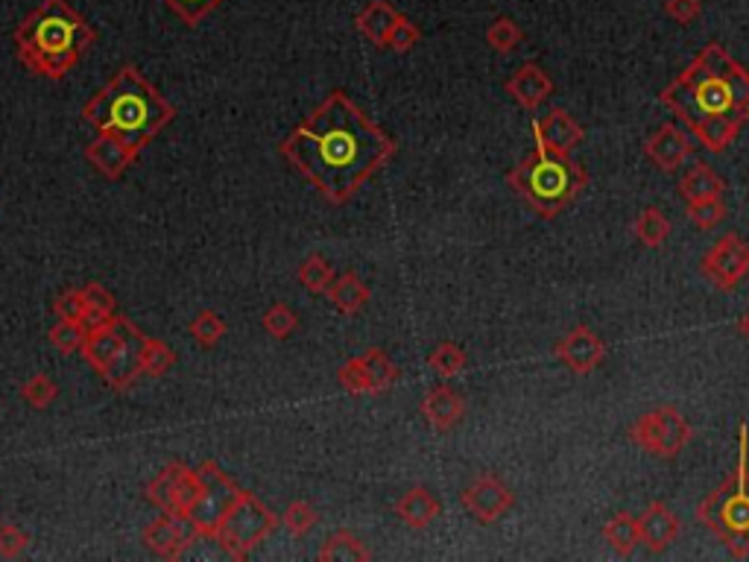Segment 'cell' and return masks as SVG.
<instances>
[{
	"label": "cell",
	"instance_id": "277c9868",
	"mask_svg": "<svg viewBox=\"0 0 749 562\" xmlns=\"http://www.w3.org/2000/svg\"><path fill=\"white\" fill-rule=\"evenodd\" d=\"M12 41L29 74L62 83L97 41V29L67 0H41L15 27Z\"/></svg>",
	"mask_w": 749,
	"mask_h": 562
},
{
	"label": "cell",
	"instance_id": "2e32d148",
	"mask_svg": "<svg viewBox=\"0 0 749 562\" xmlns=\"http://www.w3.org/2000/svg\"><path fill=\"white\" fill-rule=\"evenodd\" d=\"M86 159L100 176L117 182L138 159H141V150H135L133 143L117 138V135L100 133L95 141L86 147Z\"/></svg>",
	"mask_w": 749,
	"mask_h": 562
},
{
	"label": "cell",
	"instance_id": "ee69618b",
	"mask_svg": "<svg viewBox=\"0 0 749 562\" xmlns=\"http://www.w3.org/2000/svg\"><path fill=\"white\" fill-rule=\"evenodd\" d=\"M53 314L59 320H86V299H83V290L79 287H67L53 299Z\"/></svg>",
	"mask_w": 749,
	"mask_h": 562
},
{
	"label": "cell",
	"instance_id": "f35d334b",
	"mask_svg": "<svg viewBox=\"0 0 749 562\" xmlns=\"http://www.w3.org/2000/svg\"><path fill=\"white\" fill-rule=\"evenodd\" d=\"M164 7L176 15L179 21H185L188 27H197L200 21H205L214 10H220L226 0H162Z\"/></svg>",
	"mask_w": 749,
	"mask_h": 562
},
{
	"label": "cell",
	"instance_id": "4dcf8cb0",
	"mask_svg": "<svg viewBox=\"0 0 749 562\" xmlns=\"http://www.w3.org/2000/svg\"><path fill=\"white\" fill-rule=\"evenodd\" d=\"M667 235H671V220L664 217L662 209L650 205V209H645L636 217V238L638 243H645L647 249L662 247L664 240H667Z\"/></svg>",
	"mask_w": 749,
	"mask_h": 562
},
{
	"label": "cell",
	"instance_id": "8d00e7d4",
	"mask_svg": "<svg viewBox=\"0 0 749 562\" xmlns=\"http://www.w3.org/2000/svg\"><path fill=\"white\" fill-rule=\"evenodd\" d=\"M21 399L27 401L33 410H48L59 399V387L53 378L38 372V375H33V378L21 384Z\"/></svg>",
	"mask_w": 749,
	"mask_h": 562
},
{
	"label": "cell",
	"instance_id": "d6a6232c",
	"mask_svg": "<svg viewBox=\"0 0 749 562\" xmlns=\"http://www.w3.org/2000/svg\"><path fill=\"white\" fill-rule=\"evenodd\" d=\"M188 332H190V337L202 346V349H214V346L226 337L228 325H226V320H223L220 314H214V311H200V314L190 320Z\"/></svg>",
	"mask_w": 749,
	"mask_h": 562
},
{
	"label": "cell",
	"instance_id": "4316f807",
	"mask_svg": "<svg viewBox=\"0 0 749 562\" xmlns=\"http://www.w3.org/2000/svg\"><path fill=\"white\" fill-rule=\"evenodd\" d=\"M603 539L612 545V551L621 553V557H629L641 545V527H638V519L629 513L612 515L603 527Z\"/></svg>",
	"mask_w": 749,
	"mask_h": 562
},
{
	"label": "cell",
	"instance_id": "bcb514c9",
	"mask_svg": "<svg viewBox=\"0 0 749 562\" xmlns=\"http://www.w3.org/2000/svg\"><path fill=\"white\" fill-rule=\"evenodd\" d=\"M664 15L676 24H691L702 15V0H664Z\"/></svg>",
	"mask_w": 749,
	"mask_h": 562
},
{
	"label": "cell",
	"instance_id": "3957f363",
	"mask_svg": "<svg viewBox=\"0 0 749 562\" xmlns=\"http://www.w3.org/2000/svg\"><path fill=\"white\" fill-rule=\"evenodd\" d=\"M83 121L97 133H112L141 150L176 121V105L162 97L135 65L117 67L109 83L83 105Z\"/></svg>",
	"mask_w": 749,
	"mask_h": 562
},
{
	"label": "cell",
	"instance_id": "1f68e13d",
	"mask_svg": "<svg viewBox=\"0 0 749 562\" xmlns=\"http://www.w3.org/2000/svg\"><path fill=\"white\" fill-rule=\"evenodd\" d=\"M299 285L308 290V294H325L328 287H332V282H334V267L325 261L323 255H308L299 264Z\"/></svg>",
	"mask_w": 749,
	"mask_h": 562
},
{
	"label": "cell",
	"instance_id": "d4e9b609",
	"mask_svg": "<svg viewBox=\"0 0 749 562\" xmlns=\"http://www.w3.org/2000/svg\"><path fill=\"white\" fill-rule=\"evenodd\" d=\"M726 185L717 173L709 167V164H694L691 171L685 173L679 179V193H683L685 202H697V200H709V197H723Z\"/></svg>",
	"mask_w": 749,
	"mask_h": 562
},
{
	"label": "cell",
	"instance_id": "52a82bcc",
	"mask_svg": "<svg viewBox=\"0 0 749 562\" xmlns=\"http://www.w3.org/2000/svg\"><path fill=\"white\" fill-rule=\"evenodd\" d=\"M147 334L124 314H114L109 323L88 328L79 354L112 390H133L143 375L141 352Z\"/></svg>",
	"mask_w": 749,
	"mask_h": 562
},
{
	"label": "cell",
	"instance_id": "7402d4cb",
	"mask_svg": "<svg viewBox=\"0 0 749 562\" xmlns=\"http://www.w3.org/2000/svg\"><path fill=\"white\" fill-rule=\"evenodd\" d=\"M439 510H442L439 498L434 496L430 489H425V486H413V489H408V492L399 498V504H396V515L401 519V524H408L410 530H425L427 524H434Z\"/></svg>",
	"mask_w": 749,
	"mask_h": 562
},
{
	"label": "cell",
	"instance_id": "6da1fadb",
	"mask_svg": "<svg viewBox=\"0 0 749 562\" xmlns=\"http://www.w3.org/2000/svg\"><path fill=\"white\" fill-rule=\"evenodd\" d=\"M396 150V141L340 88L278 143L282 159L332 205L349 202L380 167H387Z\"/></svg>",
	"mask_w": 749,
	"mask_h": 562
},
{
	"label": "cell",
	"instance_id": "ba28073f",
	"mask_svg": "<svg viewBox=\"0 0 749 562\" xmlns=\"http://www.w3.org/2000/svg\"><path fill=\"white\" fill-rule=\"evenodd\" d=\"M278 524H282V515H275L264 501H258V496L244 489L232 510L223 515L214 539L232 560H247L258 545L275 534Z\"/></svg>",
	"mask_w": 749,
	"mask_h": 562
},
{
	"label": "cell",
	"instance_id": "30bf717a",
	"mask_svg": "<svg viewBox=\"0 0 749 562\" xmlns=\"http://www.w3.org/2000/svg\"><path fill=\"white\" fill-rule=\"evenodd\" d=\"M629 437L638 448H645L656 458L671 460L676 454H683L685 446L694 439V428L688 425L683 413L676 408H656L645 416H638L629 428Z\"/></svg>",
	"mask_w": 749,
	"mask_h": 562
},
{
	"label": "cell",
	"instance_id": "484cf974",
	"mask_svg": "<svg viewBox=\"0 0 749 562\" xmlns=\"http://www.w3.org/2000/svg\"><path fill=\"white\" fill-rule=\"evenodd\" d=\"M320 560L323 562H366L372 560V551L349 530H337L320 548Z\"/></svg>",
	"mask_w": 749,
	"mask_h": 562
},
{
	"label": "cell",
	"instance_id": "ffe728a7",
	"mask_svg": "<svg viewBox=\"0 0 749 562\" xmlns=\"http://www.w3.org/2000/svg\"><path fill=\"white\" fill-rule=\"evenodd\" d=\"M638 527H641V542L653 553L667 551V548L676 542L679 530H683V524H679L674 510L667 504H662V501L647 507L645 515L638 519Z\"/></svg>",
	"mask_w": 749,
	"mask_h": 562
},
{
	"label": "cell",
	"instance_id": "7dc6e473",
	"mask_svg": "<svg viewBox=\"0 0 749 562\" xmlns=\"http://www.w3.org/2000/svg\"><path fill=\"white\" fill-rule=\"evenodd\" d=\"M738 328H740V332H744V337H747V340H749V311L744 316H740Z\"/></svg>",
	"mask_w": 749,
	"mask_h": 562
},
{
	"label": "cell",
	"instance_id": "603a6c76",
	"mask_svg": "<svg viewBox=\"0 0 749 562\" xmlns=\"http://www.w3.org/2000/svg\"><path fill=\"white\" fill-rule=\"evenodd\" d=\"M328 294V299H332V305L337 314L342 316H354L358 311H363V305L370 302V285L363 282L358 273H342V276H334L332 287L325 290Z\"/></svg>",
	"mask_w": 749,
	"mask_h": 562
},
{
	"label": "cell",
	"instance_id": "cb8c5ba5",
	"mask_svg": "<svg viewBox=\"0 0 749 562\" xmlns=\"http://www.w3.org/2000/svg\"><path fill=\"white\" fill-rule=\"evenodd\" d=\"M401 18V12L392 7V3H387V0H372L370 7L354 18V24H358V33H361L363 39L372 41L375 48H384L387 45V36L389 29L396 27V21Z\"/></svg>",
	"mask_w": 749,
	"mask_h": 562
},
{
	"label": "cell",
	"instance_id": "9a60e30c",
	"mask_svg": "<svg viewBox=\"0 0 749 562\" xmlns=\"http://www.w3.org/2000/svg\"><path fill=\"white\" fill-rule=\"evenodd\" d=\"M553 354L560 358L571 372L577 375H588L595 372L603 363V354H607V346L600 340L598 334L591 332L588 325H574L565 337H562Z\"/></svg>",
	"mask_w": 749,
	"mask_h": 562
},
{
	"label": "cell",
	"instance_id": "f546056e",
	"mask_svg": "<svg viewBox=\"0 0 749 562\" xmlns=\"http://www.w3.org/2000/svg\"><path fill=\"white\" fill-rule=\"evenodd\" d=\"M176 361H179V354L173 352V346H167L164 340H159V337H147V340H143V352H141L143 375H150V378H162V375H167V372L176 366Z\"/></svg>",
	"mask_w": 749,
	"mask_h": 562
},
{
	"label": "cell",
	"instance_id": "e575fe53",
	"mask_svg": "<svg viewBox=\"0 0 749 562\" xmlns=\"http://www.w3.org/2000/svg\"><path fill=\"white\" fill-rule=\"evenodd\" d=\"M427 366L439 372L442 378H454L457 372H463L469 366V354L463 352V346L439 344L434 352L427 354Z\"/></svg>",
	"mask_w": 749,
	"mask_h": 562
},
{
	"label": "cell",
	"instance_id": "d590c367",
	"mask_svg": "<svg viewBox=\"0 0 749 562\" xmlns=\"http://www.w3.org/2000/svg\"><path fill=\"white\" fill-rule=\"evenodd\" d=\"M261 325H264V332L270 334V337H275V340H287V337L299 328V316H296L294 308L285 305V302H275V305H270L264 311Z\"/></svg>",
	"mask_w": 749,
	"mask_h": 562
},
{
	"label": "cell",
	"instance_id": "f1b7e54d",
	"mask_svg": "<svg viewBox=\"0 0 749 562\" xmlns=\"http://www.w3.org/2000/svg\"><path fill=\"white\" fill-rule=\"evenodd\" d=\"M363 370H366V378L372 384V396H380L387 392L392 384L399 382V366L389 361V354L384 349H366L361 354Z\"/></svg>",
	"mask_w": 749,
	"mask_h": 562
},
{
	"label": "cell",
	"instance_id": "8992f818",
	"mask_svg": "<svg viewBox=\"0 0 749 562\" xmlns=\"http://www.w3.org/2000/svg\"><path fill=\"white\" fill-rule=\"evenodd\" d=\"M697 519L706 530H712L732 557H749V428L740 422L738 428V463L732 475L723 480L712 496L702 498Z\"/></svg>",
	"mask_w": 749,
	"mask_h": 562
},
{
	"label": "cell",
	"instance_id": "5b68a950",
	"mask_svg": "<svg viewBox=\"0 0 749 562\" xmlns=\"http://www.w3.org/2000/svg\"><path fill=\"white\" fill-rule=\"evenodd\" d=\"M533 143L536 150L507 173V182L515 197L527 202L539 217L553 220L586 191L588 173L583 164L571 162L569 155L553 153L539 141Z\"/></svg>",
	"mask_w": 749,
	"mask_h": 562
},
{
	"label": "cell",
	"instance_id": "f6af8a7d",
	"mask_svg": "<svg viewBox=\"0 0 749 562\" xmlns=\"http://www.w3.org/2000/svg\"><path fill=\"white\" fill-rule=\"evenodd\" d=\"M29 548V534H24L15 524L0 522V557L3 560H18Z\"/></svg>",
	"mask_w": 749,
	"mask_h": 562
},
{
	"label": "cell",
	"instance_id": "7c38bea8",
	"mask_svg": "<svg viewBox=\"0 0 749 562\" xmlns=\"http://www.w3.org/2000/svg\"><path fill=\"white\" fill-rule=\"evenodd\" d=\"M749 273V247L735 232L723 235L702 258V276L717 290H735Z\"/></svg>",
	"mask_w": 749,
	"mask_h": 562
},
{
	"label": "cell",
	"instance_id": "d6986e66",
	"mask_svg": "<svg viewBox=\"0 0 749 562\" xmlns=\"http://www.w3.org/2000/svg\"><path fill=\"white\" fill-rule=\"evenodd\" d=\"M507 95L522 105V109H527V112H536L553 95V79L536 62H524L507 79Z\"/></svg>",
	"mask_w": 749,
	"mask_h": 562
},
{
	"label": "cell",
	"instance_id": "7a4b0ae2",
	"mask_svg": "<svg viewBox=\"0 0 749 562\" xmlns=\"http://www.w3.org/2000/svg\"><path fill=\"white\" fill-rule=\"evenodd\" d=\"M659 100L709 153H726L749 121V71L726 48L706 45Z\"/></svg>",
	"mask_w": 749,
	"mask_h": 562
},
{
	"label": "cell",
	"instance_id": "74e56055",
	"mask_svg": "<svg viewBox=\"0 0 749 562\" xmlns=\"http://www.w3.org/2000/svg\"><path fill=\"white\" fill-rule=\"evenodd\" d=\"M524 39L522 27L512 18H495L486 29V45L495 50V53H512Z\"/></svg>",
	"mask_w": 749,
	"mask_h": 562
},
{
	"label": "cell",
	"instance_id": "5bb4252c",
	"mask_svg": "<svg viewBox=\"0 0 749 562\" xmlns=\"http://www.w3.org/2000/svg\"><path fill=\"white\" fill-rule=\"evenodd\" d=\"M460 501L480 524H495L498 519H503V513H510V507L515 504V496H512V489L503 484L501 477L492 475V472H484V475H477L472 484L465 486Z\"/></svg>",
	"mask_w": 749,
	"mask_h": 562
},
{
	"label": "cell",
	"instance_id": "836d02e7",
	"mask_svg": "<svg viewBox=\"0 0 749 562\" xmlns=\"http://www.w3.org/2000/svg\"><path fill=\"white\" fill-rule=\"evenodd\" d=\"M86 323H79V320H57V325L50 328L48 337L50 344L57 346L62 354H76L83 349V344H86Z\"/></svg>",
	"mask_w": 749,
	"mask_h": 562
},
{
	"label": "cell",
	"instance_id": "44dd1931",
	"mask_svg": "<svg viewBox=\"0 0 749 562\" xmlns=\"http://www.w3.org/2000/svg\"><path fill=\"white\" fill-rule=\"evenodd\" d=\"M465 401L451 387H434L422 401V416L434 430H451L463 420Z\"/></svg>",
	"mask_w": 749,
	"mask_h": 562
},
{
	"label": "cell",
	"instance_id": "9c48e42d",
	"mask_svg": "<svg viewBox=\"0 0 749 562\" xmlns=\"http://www.w3.org/2000/svg\"><path fill=\"white\" fill-rule=\"evenodd\" d=\"M197 472H200V496H197L194 507L188 510V519L194 522V527L200 530V536L214 539L220 522H223V515L232 510V504L238 501L244 489H240L214 460L200 463Z\"/></svg>",
	"mask_w": 749,
	"mask_h": 562
},
{
	"label": "cell",
	"instance_id": "b9f144b4",
	"mask_svg": "<svg viewBox=\"0 0 749 562\" xmlns=\"http://www.w3.org/2000/svg\"><path fill=\"white\" fill-rule=\"evenodd\" d=\"M337 382H340L342 390L351 392V396H372V384L370 378H366V370H363L361 354L342 363L340 372H337Z\"/></svg>",
	"mask_w": 749,
	"mask_h": 562
},
{
	"label": "cell",
	"instance_id": "60d3db41",
	"mask_svg": "<svg viewBox=\"0 0 749 562\" xmlns=\"http://www.w3.org/2000/svg\"><path fill=\"white\" fill-rule=\"evenodd\" d=\"M316 522H320V515H316V510H313L308 501H294V504H287L285 515H282V524L287 527V534L294 536H308L316 527Z\"/></svg>",
	"mask_w": 749,
	"mask_h": 562
},
{
	"label": "cell",
	"instance_id": "83f0119b",
	"mask_svg": "<svg viewBox=\"0 0 749 562\" xmlns=\"http://www.w3.org/2000/svg\"><path fill=\"white\" fill-rule=\"evenodd\" d=\"M83 290V299H86V328H97V325L109 323L114 314H117V302L114 296L109 294V287L100 285V282H88V285L79 287Z\"/></svg>",
	"mask_w": 749,
	"mask_h": 562
},
{
	"label": "cell",
	"instance_id": "e0dca14e",
	"mask_svg": "<svg viewBox=\"0 0 749 562\" xmlns=\"http://www.w3.org/2000/svg\"><path fill=\"white\" fill-rule=\"evenodd\" d=\"M586 138V129L565 112V109H550L533 121V141L545 143L548 150L560 155H571Z\"/></svg>",
	"mask_w": 749,
	"mask_h": 562
},
{
	"label": "cell",
	"instance_id": "7bdbcfd3",
	"mask_svg": "<svg viewBox=\"0 0 749 562\" xmlns=\"http://www.w3.org/2000/svg\"><path fill=\"white\" fill-rule=\"evenodd\" d=\"M419 41H422V29H419L413 21L401 15V18L396 21V27L389 29L387 45H384V48H389L392 53H410Z\"/></svg>",
	"mask_w": 749,
	"mask_h": 562
},
{
	"label": "cell",
	"instance_id": "ab89813d",
	"mask_svg": "<svg viewBox=\"0 0 749 562\" xmlns=\"http://www.w3.org/2000/svg\"><path fill=\"white\" fill-rule=\"evenodd\" d=\"M688 220L700 229H714L726 220V202L723 197H709V200L688 202Z\"/></svg>",
	"mask_w": 749,
	"mask_h": 562
},
{
	"label": "cell",
	"instance_id": "8fae6325",
	"mask_svg": "<svg viewBox=\"0 0 749 562\" xmlns=\"http://www.w3.org/2000/svg\"><path fill=\"white\" fill-rule=\"evenodd\" d=\"M143 496H147V501L152 507H159L162 513L188 515V510L194 507L197 496H200V472L185 466L179 460H173V463H167L147 484Z\"/></svg>",
	"mask_w": 749,
	"mask_h": 562
},
{
	"label": "cell",
	"instance_id": "ac0fdd59",
	"mask_svg": "<svg viewBox=\"0 0 749 562\" xmlns=\"http://www.w3.org/2000/svg\"><path fill=\"white\" fill-rule=\"evenodd\" d=\"M694 153L691 138L679 133L674 124L659 126L650 138L645 141V155L659 167V171L671 173L676 167H683Z\"/></svg>",
	"mask_w": 749,
	"mask_h": 562
},
{
	"label": "cell",
	"instance_id": "4fadbf2b",
	"mask_svg": "<svg viewBox=\"0 0 749 562\" xmlns=\"http://www.w3.org/2000/svg\"><path fill=\"white\" fill-rule=\"evenodd\" d=\"M202 539L200 530L194 527L188 515L162 513L143 527L141 542L162 560H182L190 545Z\"/></svg>",
	"mask_w": 749,
	"mask_h": 562
}]
</instances>
